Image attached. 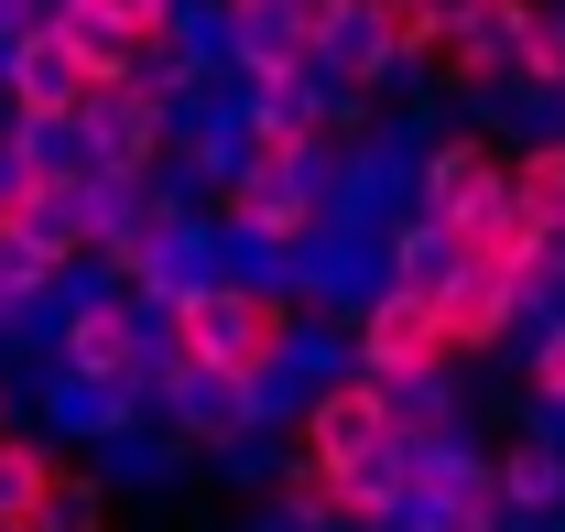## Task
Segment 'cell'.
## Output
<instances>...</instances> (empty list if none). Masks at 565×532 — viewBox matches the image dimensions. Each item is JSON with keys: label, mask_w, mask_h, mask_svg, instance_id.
Wrapping results in <instances>:
<instances>
[{"label": "cell", "mask_w": 565, "mask_h": 532, "mask_svg": "<svg viewBox=\"0 0 565 532\" xmlns=\"http://www.w3.org/2000/svg\"><path fill=\"white\" fill-rule=\"evenodd\" d=\"M163 316V370H217V381H250V392L273 402L294 392V294L262 283V272H207V283H185V294H163L152 305Z\"/></svg>", "instance_id": "6da1fadb"}, {"label": "cell", "mask_w": 565, "mask_h": 532, "mask_svg": "<svg viewBox=\"0 0 565 532\" xmlns=\"http://www.w3.org/2000/svg\"><path fill=\"white\" fill-rule=\"evenodd\" d=\"M163 370V337H152V305L141 294H66V327H55V381H87V392H152Z\"/></svg>", "instance_id": "7a4b0ae2"}, {"label": "cell", "mask_w": 565, "mask_h": 532, "mask_svg": "<svg viewBox=\"0 0 565 532\" xmlns=\"http://www.w3.org/2000/svg\"><path fill=\"white\" fill-rule=\"evenodd\" d=\"M370 446H414L403 413H392V381H370L349 359V370L294 392V457H370Z\"/></svg>", "instance_id": "3957f363"}, {"label": "cell", "mask_w": 565, "mask_h": 532, "mask_svg": "<svg viewBox=\"0 0 565 532\" xmlns=\"http://www.w3.org/2000/svg\"><path fill=\"white\" fill-rule=\"evenodd\" d=\"M76 131L98 152V174H163V152H174V98H163L152 66H131V76H109V87L76 109Z\"/></svg>", "instance_id": "277c9868"}, {"label": "cell", "mask_w": 565, "mask_h": 532, "mask_svg": "<svg viewBox=\"0 0 565 532\" xmlns=\"http://www.w3.org/2000/svg\"><path fill=\"white\" fill-rule=\"evenodd\" d=\"M349 359L370 381H424V370H457V348L435 327V294L414 283H381L370 305H349Z\"/></svg>", "instance_id": "5b68a950"}, {"label": "cell", "mask_w": 565, "mask_h": 532, "mask_svg": "<svg viewBox=\"0 0 565 532\" xmlns=\"http://www.w3.org/2000/svg\"><path fill=\"white\" fill-rule=\"evenodd\" d=\"M533 22H544V0H468L457 11V33L435 44V87H511V76L533 66Z\"/></svg>", "instance_id": "8992f818"}, {"label": "cell", "mask_w": 565, "mask_h": 532, "mask_svg": "<svg viewBox=\"0 0 565 532\" xmlns=\"http://www.w3.org/2000/svg\"><path fill=\"white\" fill-rule=\"evenodd\" d=\"M152 413L185 435V446H239L262 392L250 381H217V370H152Z\"/></svg>", "instance_id": "52a82bcc"}, {"label": "cell", "mask_w": 565, "mask_h": 532, "mask_svg": "<svg viewBox=\"0 0 565 532\" xmlns=\"http://www.w3.org/2000/svg\"><path fill=\"white\" fill-rule=\"evenodd\" d=\"M435 327H446L457 359H500V348L522 337V294H511V272H500V262H468L446 294H435Z\"/></svg>", "instance_id": "ba28073f"}, {"label": "cell", "mask_w": 565, "mask_h": 532, "mask_svg": "<svg viewBox=\"0 0 565 532\" xmlns=\"http://www.w3.org/2000/svg\"><path fill=\"white\" fill-rule=\"evenodd\" d=\"M55 489H66V457L44 435H0V532H44Z\"/></svg>", "instance_id": "9c48e42d"}, {"label": "cell", "mask_w": 565, "mask_h": 532, "mask_svg": "<svg viewBox=\"0 0 565 532\" xmlns=\"http://www.w3.org/2000/svg\"><path fill=\"white\" fill-rule=\"evenodd\" d=\"M76 22H87V33H109V44H120V55H131V66H152V55H163V33H174V11H185V0H66Z\"/></svg>", "instance_id": "30bf717a"}, {"label": "cell", "mask_w": 565, "mask_h": 532, "mask_svg": "<svg viewBox=\"0 0 565 532\" xmlns=\"http://www.w3.org/2000/svg\"><path fill=\"white\" fill-rule=\"evenodd\" d=\"M511 359H522V392H533V402H565V316L522 327V337H511Z\"/></svg>", "instance_id": "8fae6325"}, {"label": "cell", "mask_w": 565, "mask_h": 532, "mask_svg": "<svg viewBox=\"0 0 565 532\" xmlns=\"http://www.w3.org/2000/svg\"><path fill=\"white\" fill-rule=\"evenodd\" d=\"M44 532H109V500H98V489H55V511H44Z\"/></svg>", "instance_id": "7c38bea8"}, {"label": "cell", "mask_w": 565, "mask_h": 532, "mask_svg": "<svg viewBox=\"0 0 565 532\" xmlns=\"http://www.w3.org/2000/svg\"><path fill=\"white\" fill-rule=\"evenodd\" d=\"M338 11H349V0H294V22H305L316 44H327V22H338Z\"/></svg>", "instance_id": "4fadbf2b"}, {"label": "cell", "mask_w": 565, "mask_h": 532, "mask_svg": "<svg viewBox=\"0 0 565 532\" xmlns=\"http://www.w3.org/2000/svg\"><path fill=\"white\" fill-rule=\"evenodd\" d=\"M0 435H11V381H0Z\"/></svg>", "instance_id": "5bb4252c"}]
</instances>
